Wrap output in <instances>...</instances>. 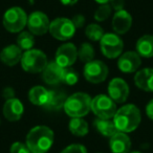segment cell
<instances>
[{
  "label": "cell",
  "instance_id": "21",
  "mask_svg": "<svg viewBox=\"0 0 153 153\" xmlns=\"http://www.w3.org/2000/svg\"><path fill=\"white\" fill-rule=\"evenodd\" d=\"M136 53L144 58L153 57V35H144L136 42Z\"/></svg>",
  "mask_w": 153,
  "mask_h": 153
},
{
  "label": "cell",
  "instance_id": "13",
  "mask_svg": "<svg viewBox=\"0 0 153 153\" xmlns=\"http://www.w3.org/2000/svg\"><path fill=\"white\" fill-rule=\"evenodd\" d=\"M142 64L140 56L136 51H127L123 53L117 60V66L120 70L125 74H132L137 71Z\"/></svg>",
  "mask_w": 153,
  "mask_h": 153
},
{
  "label": "cell",
  "instance_id": "36",
  "mask_svg": "<svg viewBox=\"0 0 153 153\" xmlns=\"http://www.w3.org/2000/svg\"><path fill=\"white\" fill-rule=\"evenodd\" d=\"M96 1L100 4H108V3H110L111 0H96Z\"/></svg>",
  "mask_w": 153,
  "mask_h": 153
},
{
  "label": "cell",
  "instance_id": "19",
  "mask_svg": "<svg viewBox=\"0 0 153 153\" xmlns=\"http://www.w3.org/2000/svg\"><path fill=\"white\" fill-rule=\"evenodd\" d=\"M22 55L23 53L18 45H9L2 49L0 53V60L7 66H15L21 61Z\"/></svg>",
  "mask_w": 153,
  "mask_h": 153
},
{
  "label": "cell",
  "instance_id": "31",
  "mask_svg": "<svg viewBox=\"0 0 153 153\" xmlns=\"http://www.w3.org/2000/svg\"><path fill=\"white\" fill-rule=\"evenodd\" d=\"M61 153H87V150L85 147L80 144H72L66 147Z\"/></svg>",
  "mask_w": 153,
  "mask_h": 153
},
{
  "label": "cell",
  "instance_id": "30",
  "mask_svg": "<svg viewBox=\"0 0 153 153\" xmlns=\"http://www.w3.org/2000/svg\"><path fill=\"white\" fill-rule=\"evenodd\" d=\"M10 152L11 153H32L30 149H28L27 145L23 144V143H20V142L14 143L11 146Z\"/></svg>",
  "mask_w": 153,
  "mask_h": 153
},
{
  "label": "cell",
  "instance_id": "35",
  "mask_svg": "<svg viewBox=\"0 0 153 153\" xmlns=\"http://www.w3.org/2000/svg\"><path fill=\"white\" fill-rule=\"evenodd\" d=\"M60 1H61L64 5H74V4H76L79 0H60Z\"/></svg>",
  "mask_w": 153,
  "mask_h": 153
},
{
  "label": "cell",
  "instance_id": "34",
  "mask_svg": "<svg viewBox=\"0 0 153 153\" xmlns=\"http://www.w3.org/2000/svg\"><path fill=\"white\" fill-rule=\"evenodd\" d=\"M146 114L150 120L153 121V99L147 104L146 106Z\"/></svg>",
  "mask_w": 153,
  "mask_h": 153
},
{
  "label": "cell",
  "instance_id": "27",
  "mask_svg": "<svg viewBox=\"0 0 153 153\" xmlns=\"http://www.w3.org/2000/svg\"><path fill=\"white\" fill-rule=\"evenodd\" d=\"M85 35L91 41H100L104 36V30L99 24H89L85 28Z\"/></svg>",
  "mask_w": 153,
  "mask_h": 153
},
{
  "label": "cell",
  "instance_id": "22",
  "mask_svg": "<svg viewBox=\"0 0 153 153\" xmlns=\"http://www.w3.org/2000/svg\"><path fill=\"white\" fill-rule=\"evenodd\" d=\"M94 125L96 129L100 132L102 135L110 138L117 132V129L114 125L113 120H104V119H96L94 122Z\"/></svg>",
  "mask_w": 153,
  "mask_h": 153
},
{
  "label": "cell",
  "instance_id": "10",
  "mask_svg": "<svg viewBox=\"0 0 153 153\" xmlns=\"http://www.w3.org/2000/svg\"><path fill=\"white\" fill-rule=\"evenodd\" d=\"M49 19L42 12H34L27 17V27L33 35L42 36L49 30Z\"/></svg>",
  "mask_w": 153,
  "mask_h": 153
},
{
  "label": "cell",
  "instance_id": "32",
  "mask_svg": "<svg viewBox=\"0 0 153 153\" xmlns=\"http://www.w3.org/2000/svg\"><path fill=\"white\" fill-rule=\"evenodd\" d=\"M71 21H72V23H74V25L76 26V28H81V27H83L84 24H85L86 19L83 15H76V16H74Z\"/></svg>",
  "mask_w": 153,
  "mask_h": 153
},
{
  "label": "cell",
  "instance_id": "29",
  "mask_svg": "<svg viewBox=\"0 0 153 153\" xmlns=\"http://www.w3.org/2000/svg\"><path fill=\"white\" fill-rule=\"evenodd\" d=\"M111 13H112V7L109 3L108 4H101L94 13V19L100 22L105 21L110 17Z\"/></svg>",
  "mask_w": 153,
  "mask_h": 153
},
{
  "label": "cell",
  "instance_id": "4",
  "mask_svg": "<svg viewBox=\"0 0 153 153\" xmlns=\"http://www.w3.org/2000/svg\"><path fill=\"white\" fill-rule=\"evenodd\" d=\"M20 62L23 70L30 74L42 72L48 63L46 55L40 49L34 48L24 51Z\"/></svg>",
  "mask_w": 153,
  "mask_h": 153
},
{
  "label": "cell",
  "instance_id": "16",
  "mask_svg": "<svg viewBox=\"0 0 153 153\" xmlns=\"http://www.w3.org/2000/svg\"><path fill=\"white\" fill-rule=\"evenodd\" d=\"M109 147L112 153H129L131 149V140L125 132L117 131L110 137Z\"/></svg>",
  "mask_w": 153,
  "mask_h": 153
},
{
  "label": "cell",
  "instance_id": "1",
  "mask_svg": "<svg viewBox=\"0 0 153 153\" xmlns=\"http://www.w3.org/2000/svg\"><path fill=\"white\" fill-rule=\"evenodd\" d=\"M53 131L47 126H36L26 135V145L32 153H46L53 144Z\"/></svg>",
  "mask_w": 153,
  "mask_h": 153
},
{
  "label": "cell",
  "instance_id": "8",
  "mask_svg": "<svg viewBox=\"0 0 153 153\" xmlns=\"http://www.w3.org/2000/svg\"><path fill=\"white\" fill-rule=\"evenodd\" d=\"M76 30V26L74 25L71 20L62 17L57 18L51 22L48 32L53 38L60 41H66L74 36Z\"/></svg>",
  "mask_w": 153,
  "mask_h": 153
},
{
  "label": "cell",
  "instance_id": "17",
  "mask_svg": "<svg viewBox=\"0 0 153 153\" xmlns=\"http://www.w3.org/2000/svg\"><path fill=\"white\" fill-rule=\"evenodd\" d=\"M24 107L18 99H9L3 106V115L10 122H16L21 119Z\"/></svg>",
  "mask_w": 153,
  "mask_h": 153
},
{
  "label": "cell",
  "instance_id": "25",
  "mask_svg": "<svg viewBox=\"0 0 153 153\" xmlns=\"http://www.w3.org/2000/svg\"><path fill=\"white\" fill-rule=\"evenodd\" d=\"M17 45L21 51L33 49L35 45V37L30 32H22L17 38Z\"/></svg>",
  "mask_w": 153,
  "mask_h": 153
},
{
  "label": "cell",
  "instance_id": "12",
  "mask_svg": "<svg viewBox=\"0 0 153 153\" xmlns=\"http://www.w3.org/2000/svg\"><path fill=\"white\" fill-rule=\"evenodd\" d=\"M108 96L115 103L126 102L129 97V86L121 78H114L108 84Z\"/></svg>",
  "mask_w": 153,
  "mask_h": 153
},
{
  "label": "cell",
  "instance_id": "20",
  "mask_svg": "<svg viewBox=\"0 0 153 153\" xmlns=\"http://www.w3.org/2000/svg\"><path fill=\"white\" fill-rule=\"evenodd\" d=\"M49 96H51V90H47L43 86H35L28 92V99L30 103L42 107L47 104Z\"/></svg>",
  "mask_w": 153,
  "mask_h": 153
},
{
  "label": "cell",
  "instance_id": "9",
  "mask_svg": "<svg viewBox=\"0 0 153 153\" xmlns=\"http://www.w3.org/2000/svg\"><path fill=\"white\" fill-rule=\"evenodd\" d=\"M84 76L92 84L102 83L108 76V67L104 62L92 60L84 66Z\"/></svg>",
  "mask_w": 153,
  "mask_h": 153
},
{
  "label": "cell",
  "instance_id": "28",
  "mask_svg": "<svg viewBox=\"0 0 153 153\" xmlns=\"http://www.w3.org/2000/svg\"><path fill=\"white\" fill-rule=\"evenodd\" d=\"M79 81V74L74 68L70 67H65L63 69V76H62V82L67 85H74L76 82Z\"/></svg>",
  "mask_w": 153,
  "mask_h": 153
},
{
  "label": "cell",
  "instance_id": "11",
  "mask_svg": "<svg viewBox=\"0 0 153 153\" xmlns=\"http://www.w3.org/2000/svg\"><path fill=\"white\" fill-rule=\"evenodd\" d=\"M78 58V49L72 43L62 44L56 51L55 61L61 67H70Z\"/></svg>",
  "mask_w": 153,
  "mask_h": 153
},
{
  "label": "cell",
  "instance_id": "5",
  "mask_svg": "<svg viewBox=\"0 0 153 153\" xmlns=\"http://www.w3.org/2000/svg\"><path fill=\"white\" fill-rule=\"evenodd\" d=\"M117 110V103L113 102L109 96L99 94L91 99V111L99 119H113Z\"/></svg>",
  "mask_w": 153,
  "mask_h": 153
},
{
  "label": "cell",
  "instance_id": "18",
  "mask_svg": "<svg viewBox=\"0 0 153 153\" xmlns=\"http://www.w3.org/2000/svg\"><path fill=\"white\" fill-rule=\"evenodd\" d=\"M134 83L140 89L153 92V68L138 70L134 76Z\"/></svg>",
  "mask_w": 153,
  "mask_h": 153
},
{
  "label": "cell",
  "instance_id": "33",
  "mask_svg": "<svg viewBox=\"0 0 153 153\" xmlns=\"http://www.w3.org/2000/svg\"><path fill=\"white\" fill-rule=\"evenodd\" d=\"M110 5L115 12H119L124 10V5H125V1L124 0H111Z\"/></svg>",
  "mask_w": 153,
  "mask_h": 153
},
{
  "label": "cell",
  "instance_id": "24",
  "mask_svg": "<svg viewBox=\"0 0 153 153\" xmlns=\"http://www.w3.org/2000/svg\"><path fill=\"white\" fill-rule=\"evenodd\" d=\"M66 96L64 92L57 91V90H51V96H49L48 102L44 106L45 109L47 110H53V111H58L61 108L64 107L66 101Z\"/></svg>",
  "mask_w": 153,
  "mask_h": 153
},
{
  "label": "cell",
  "instance_id": "6",
  "mask_svg": "<svg viewBox=\"0 0 153 153\" xmlns=\"http://www.w3.org/2000/svg\"><path fill=\"white\" fill-rule=\"evenodd\" d=\"M27 24V15L21 7L9 9L3 15V26L11 33H19Z\"/></svg>",
  "mask_w": 153,
  "mask_h": 153
},
{
  "label": "cell",
  "instance_id": "2",
  "mask_svg": "<svg viewBox=\"0 0 153 153\" xmlns=\"http://www.w3.org/2000/svg\"><path fill=\"white\" fill-rule=\"evenodd\" d=\"M142 115L140 111L135 105L127 104L117 109L113 117V122L117 131L121 132H132L140 126Z\"/></svg>",
  "mask_w": 153,
  "mask_h": 153
},
{
  "label": "cell",
  "instance_id": "15",
  "mask_svg": "<svg viewBox=\"0 0 153 153\" xmlns=\"http://www.w3.org/2000/svg\"><path fill=\"white\" fill-rule=\"evenodd\" d=\"M132 25V17L127 11L115 12L112 18V27L117 35H124L130 30Z\"/></svg>",
  "mask_w": 153,
  "mask_h": 153
},
{
  "label": "cell",
  "instance_id": "14",
  "mask_svg": "<svg viewBox=\"0 0 153 153\" xmlns=\"http://www.w3.org/2000/svg\"><path fill=\"white\" fill-rule=\"evenodd\" d=\"M63 69L56 61L49 62L42 71V80L48 85H57L62 82Z\"/></svg>",
  "mask_w": 153,
  "mask_h": 153
},
{
  "label": "cell",
  "instance_id": "23",
  "mask_svg": "<svg viewBox=\"0 0 153 153\" xmlns=\"http://www.w3.org/2000/svg\"><path fill=\"white\" fill-rule=\"evenodd\" d=\"M68 129L74 135L80 136V137L87 135L88 131H89L87 122L82 117H71L69 124H68Z\"/></svg>",
  "mask_w": 153,
  "mask_h": 153
},
{
  "label": "cell",
  "instance_id": "26",
  "mask_svg": "<svg viewBox=\"0 0 153 153\" xmlns=\"http://www.w3.org/2000/svg\"><path fill=\"white\" fill-rule=\"evenodd\" d=\"M78 57L84 63L92 61L94 58V48L90 43H83L78 51Z\"/></svg>",
  "mask_w": 153,
  "mask_h": 153
},
{
  "label": "cell",
  "instance_id": "3",
  "mask_svg": "<svg viewBox=\"0 0 153 153\" xmlns=\"http://www.w3.org/2000/svg\"><path fill=\"white\" fill-rule=\"evenodd\" d=\"M63 108L70 117H83L91 110V98L85 92H76L66 99Z\"/></svg>",
  "mask_w": 153,
  "mask_h": 153
},
{
  "label": "cell",
  "instance_id": "7",
  "mask_svg": "<svg viewBox=\"0 0 153 153\" xmlns=\"http://www.w3.org/2000/svg\"><path fill=\"white\" fill-rule=\"evenodd\" d=\"M100 47L105 57L109 59H115L122 55L124 43L119 35L108 33L104 34V36L100 40Z\"/></svg>",
  "mask_w": 153,
  "mask_h": 153
},
{
  "label": "cell",
  "instance_id": "37",
  "mask_svg": "<svg viewBox=\"0 0 153 153\" xmlns=\"http://www.w3.org/2000/svg\"><path fill=\"white\" fill-rule=\"evenodd\" d=\"M129 153H142L140 151H132V152H129Z\"/></svg>",
  "mask_w": 153,
  "mask_h": 153
}]
</instances>
